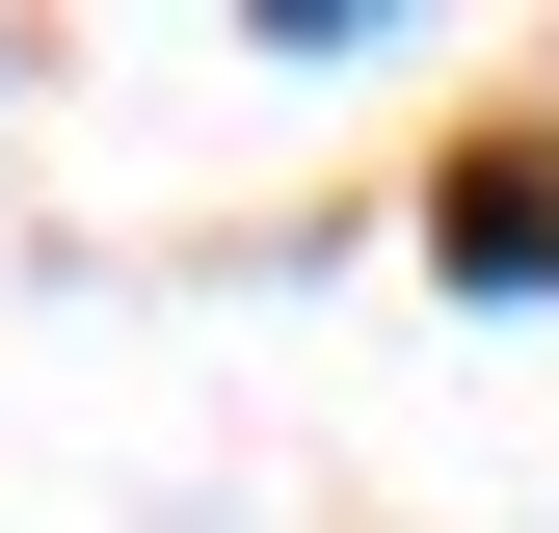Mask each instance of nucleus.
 <instances>
[{"label": "nucleus", "instance_id": "f257e3e1", "mask_svg": "<svg viewBox=\"0 0 559 533\" xmlns=\"http://www.w3.org/2000/svg\"><path fill=\"white\" fill-rule=\"evenodd\" d=\"M427 266L453 294H559V133H479V161L427 187Z\"/></svg>", "mask_w": 559, "mask_h": 533}]
</instances>
